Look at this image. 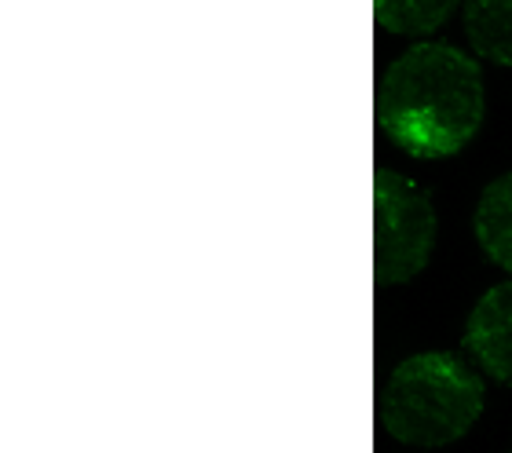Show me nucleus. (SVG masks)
I'll use <instances>...</instances> for the list:
<instances>
[{
  "instance_id": "2",
  "label": "nucleus",
  "mask_w": 512,
  "mask_h": 453,
  "mask_svg": "<svg viewBox=\"0 0 512 453\" xmlns=\"http://www.w3.org/2000/svg\"><path fill=\"white\" fill-rule=\"evenodd\" d=\"M483 410V384L454 355L428 351L399 362L384 384V428L410 446H447L469 432Z\"/></svg>"
},
{
  "instance_id": "3",
  "label": "nucleus",
  "mask_w": 512,
  "mask_h": 453,
  "mask_svg": "<svg viewBox=\"0 0 512 453\" xmlns=\"http://www.w3.org/2000/svg\"><path fill=\"white\" fill-rule=\"evenodd\" d=\"M436 245L432 198L399 172L374 176V278L381 285L410 282Z\"/></svg>"
},
{
  "instance_id": "4",
  "label": "nucleus",
  "mask_w": 512,
  "mask_h": 453,
  "mask_svg": "<svg viewBox=\"0 0 512 453\" xmlns=\"http://www.w3.org/2000/svg\"><path fill=\"white\" fill-rule=\"evenodd\" d=\"M465 348L487 377L512 388V282L491 285L472 307Z\"/></svg>"
},
{
  "instance_id": "1",
  "label": "nucleus",
  "mask_w": 512,
  "mask_h": 453,
  "mask_svg": "<svg viewBox=\"0 0 512 453\" xmlns=\"http://www.w3.org/2000/svg\"><path fill=\"white\" fill-rule=\"evenodd\" d=\"M377 114L414 158L458 154L483 121L480 66L450 44H414L388 66Z\"/></svg>"
},
{
  "instance_id": "5",
  "label": "nucleus",
  "mask_w": 512,
  "mask_h": 453,
  "mask_svg": "<svg viewBox=\"0 0 512 453\" xmlns=\"http://www.w3.org/2000/svg\"><path fill=\"white\" fill-rule=\"evenodd\" d=\"M476 238L494 264L512 271V172L483 187L476 205Z\"/></svg>"
},
{
  "instance_id": "7",
  "label": "nucleus",
  "mask_w": 512,
  "mask_h": 453,
  "mask_svg": "<svg viewBox=\"0 0 512 453\" xmlns=\"http://www.w3.org/2000/svg\"><path fill=\"white\" fill-rule=\"evenodd\" d=\"M450 15V4H377L374 19L395 33H428Z\"/></svg>"
},
{
  "instance_id": "6",
  "label": "nucleus",
  "mask_w": 512,
  "mask_h": 453,
  "mask_svg": "<svg viewBox=\"0 0 512 453\" xmlns=\"http://www.w3.org/2000/svg\"><path fill=\"white\" fill-rule=\"evenodd\" d=\"M472 48L498 66H512V0H476L465 8Z\"/></svg>"
}]
</instances>
